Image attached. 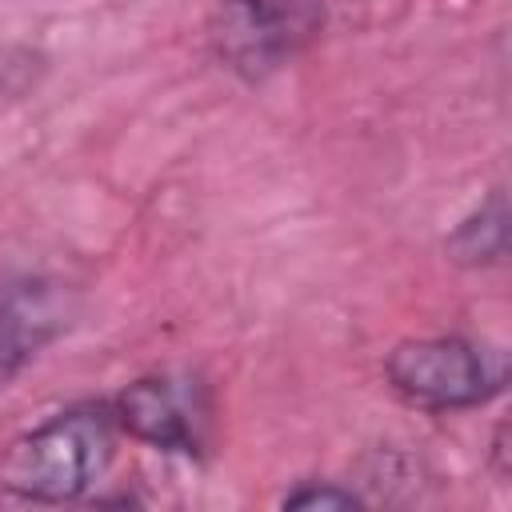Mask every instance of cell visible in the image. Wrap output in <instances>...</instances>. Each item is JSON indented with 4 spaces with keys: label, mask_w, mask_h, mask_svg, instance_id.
Listing matches in <instances>:
<instances>
[{
    "label": "cell",
    "mask_w": 512,
    "mask_h": 512,
    "mask_svg": "<svg viewBox=\"0 0 512 512\" xmlns=\"http://www.w3.org/2000/svg\"><path fill=\"white\" fill-rule=\"evenodd\" d=\"M116 432L112 400L72 404L8 444L0 488L32 504L80 500L112 464Z\"/></svg>",
    "instance_id": "cell-1"
},
{
    "label": "cell",
    "mask_w": 512,
    "mask_h": 512,
    "mask_svg": "<svg viewBox=\"0 0 512 512\" xmlns=\"http://www.w3.org/2000/svg\"><path fill=\"white\" fill-rule=\"evenodd\" d=\"M384 376L400 400L428 412H456L480 408L504 392L508 356L468 336H424L400 340L384 360Z\"/></svg>",
    "instance_id": "cell-2"
},
{
    "label": "cell",
    "mask_w": 512,
    "mask_h": 512,
    "mask_svg": "<svg viewBox=\"0 0 512 512\" xmlns=\"http://www.w3.org/2000/svg\"><path fill=\"white\" fill-rule=\"evenodd\" d=\"M324 20L320 0H220L208 20V48L220 68L256 84L308 52Z\"/></svg>",
    "instance_id": "cell-3"
},
{
    "label": "cell",
    "mask_w": 512,
    "mask_h": 512,
    "mask_svg": "<svg viewBox=\"0 0 512 512\" xmlns=\"http://www.w3.org/2000/svg\"><path fill=\"white\" fill-rule=\"evenodd\" d=\"M208 412L212 408L204 384L172 372L140 376L112 396L116 428L160 452L196 456L208 436Z\"/></svg>",
    "instance_id": "cell-4"
},
{
    "label": "cell",
    "mask_w": 512,
    "mask_h": 512,
    "mask_svg": "<svg viewBox=\"0 0 512 512\" xmlns=\"http://www.w3.org/2000/svg\"><path fill=\"white\" fill-rule=\"evenodd\" d=\"M80 312L72 284L36 276L20 280L0 296V380L32 364L52 340H60Z\"/></svg>",
    "instance_id": "cell-5"
},
{
    "label": "cell",
    "mask_w": 512,
    "mask_h": 512,
    "mask_svg": "<svg viewBox=\"0 0 512 512\" xmlns=\"http://www.w3.org/2000/svg\"><path fill=\"white\" fill-rule=\"evenodd\" d=\"M444 252L460 268H492L508 256V204L500 188H492L488 200L452 228Z\"/></svg>",
    "instance_id": "cell-6"
},
{
    "label": "cell",
    "mask_w": 512,
    "mask_h": 512,
    "mask_svg": "<svg viewBox=\"0 0 512 512\" xmlns=\"http://www.w3.org/2000/svg\"><path fill=\"white\" fill-rule=\"evenodd\" d=\"M280 504L284 508H360L364 500L348 488H336V484H300Z\"/></svg>",
    "instance_id": "cell-7"
},
{
    "label": "cell",
    "mask_w": 512,
    "mask_h": 512,
    "mask_svg": "<svg viewBox=\"0 0 512 512\" xmlns=\"http://www.w3.org/2000/svg\"><path fill=\"white\" fill-rule=\"evenodd\" d=\"M492 456H496V476H508V424H496V440H492Z\"/></svg>",
    "instance_id": "cell-8"
}]
</instances>
